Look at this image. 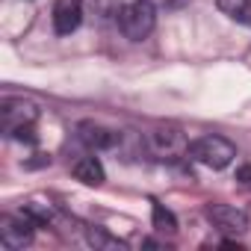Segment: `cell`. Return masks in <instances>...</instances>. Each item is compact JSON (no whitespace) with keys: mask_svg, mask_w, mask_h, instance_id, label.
<instances>
[{"mask_svg":"<svg viewBox=\"0 0 251 251\" xmlns=\"http://www.w3.org/2000/svg\"><path fill=\"white\" fill-rule=\"evenodd\" d=\"M189 160H195L198 166L204 169H213V172H222L227 169L233 160H236V145L225 136H201L189 145Z\"/></svg>","mask_w":251,"mask_h":251,"instance_id":"7a4b0ae2","label":"cell"},{"mask_svg":"<svg viewBox=\"0 0 251 251\" xmlns=\"http://www.w3.org/2000/svg\"><path fill=\"white\" fill-rule=\"evenodd\" d=\"M71 175H74L80 183H86V186H100V183L106 180L103 163H100L98 157H83V160H77L74 169H71Z\"/></svg>","mask_w":251,"mask_h":251,"instance_id":"9c48e42d","label":"cell"},{"mask_svg":"<svg viewBox=\"0 0 251 251\" xmlns=\"http://www.w3.org/2000/svg\"><path fill=\"white\" fill-rule=\"evenodd\" d=\"M216 6L222 15L251 30V0H216Z\"/></svg>","mask_w":251,"mask_h":251,"instance_id":"30bf717a","label":"cell"},{"mask_svg":"<svg viewBox=\"0 0 251 251\" xmlns=\"http://www.w3.org/2000/svg\"><path fill=\"white\" fill-rule=\"evenodd\" d=\"M77 136H80L83 145H89L95 151L115 148V142H118V133L109 130V127H103V124H98V121H80L77 124Z\"/></svg>","mask_w":251,"mask_h":251,"instance_id":"ba28073f","label":"cell"},{"mask_svg":"<svg viewBox=\"0 0 251 251\" xmlns=\"http://www.w3.org/2000/svg\"><path fill=\"white\" fill-rule=\"evenodd\" d=\"M154 24H157V9L151 0H130L118 9V30L130 42L148 39L154 33Z\"/></svg>","mask_w":251,"mask_h":251,"instance_id":"6da1fadb","label":"cell"},{"mask_svg":"<svg viewBox=\"0 0 251 251\" xmlns=\"http://www.w3.org/2000/svg\"><path fill=\"white\" fill-rule=\"evenodd\" d=\"M207 219L213 222L216 230L227 233V236H239L248 230V213L233 207V204H210L207 207Z\"/></svg>","mask_w":251,"mask_h":251,"instance_id":"5b68a950","label":"cell"},{"mask_svg":"<svg viewBox=\"0 0 251 251\" xmlns=\"http://www.w3.org/2000/svg\"><path fill=\"white\" fill-rule=\"evenodd\" d=\"M24 213H27V216H33V219L39 222V227H42V225H48V222L53 219V210H50V207H45V204H36V201H33V204H27V207H24Z\"/></svg>","mask_w":251,"mask_h":251,"instance_id":"4fadbf2b","label":"cell"},{"mask_svg":"<svg viewBox=\"0 0 251 251\" xmlns=\"http://www.w3.org/2000/svg\"><path fill=\"white\" fill-rule=\"evenodd\" d=\"M89 242H92L95 248H109V251H112V248H121V242H118L115 236H109L103 227H92V230H89Z\"/></svg>","mask_w":251,"mask_h":251,"instance_id":"7c38bea8","label":"cell"},{"mask_svg":"<svg viewBox=\"0 0 251 251\" xmlns=\"http://www.w3.org/2000/svg\"><path fill=\"white\" fill-rule=\"evenodd\" d=\"M0 115H3V130L12 133L18 127H24V124H33L36 121V106L30 100H18V98H9L3 100V109H0Z\"/></svg>","mask_w":251,"mask_h":251,"instance_id":"52a82bcc","label":"cell"},{"mask_svg":"<svg viewBox=\"0 0 251 251\" xmlns=\"http://www.w3.org/2000/svg\"><path fill=\"white\" fill-rule=\"evenodd\" d=\"M151 204H154V207H151V210H154V227H157L160 233H175V230H177V219H175V213L166 210L160 201H151Z\"/></svg>","mask_w":251,"mask_h":251,"instance_id":"8fae6325","label":"cell"},{"mask_svg":"<svg viewBox=\"0 0 251 251\" xmlns=\"http://www.w3.org/2000/svg\"><path fill=\"white\" fill-rule=\"evenodd\" d=\"M50 18H53L56 36H71L83 21V0H56Z\"/></svg>","mask_w":251,"mask_h":251,"instance_id":"8992f818","label":"cell"},{"mask_svg":"<svg viewBox=\"0 0 251 251\" xmlns=\"http://www.w3.org/2000/svg\"><path fill=\"white\" fill-rule=\"evenodd\" d=\"M36 227H39V222L33 216H27L24 210L18 216H3L0 219V245L9 248V251H18V248L33 242Z\"/></svg>","mask_w":251,"mask_h":251,"instance_id":"277c9868","label":"cell"},{"mask_svg":"<svg viewBox=\"0 0 251 251\" xmlns=\"http://www.w3.org/2000/svg\"><path fill=\"white\" fill-rule=\"evenodd\" d=\"M148 151L157 157V160H177V157H189V139L183 130L172 127V124H163V127H154L148 136Z\"/></svg>","mask_w":251,"mask_h":251,"instance_id":"3957f363","label":"cell"}]
</instances>
